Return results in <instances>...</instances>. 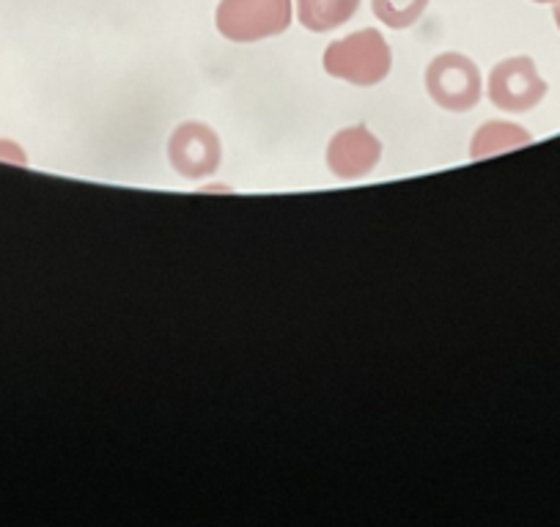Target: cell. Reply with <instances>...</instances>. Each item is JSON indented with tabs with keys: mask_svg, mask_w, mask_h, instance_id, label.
Listing matches in <instances>:
<instances>
[{
	"mask_svg": "<svg viewBox=\"0 0 560 527\" xmlns=\"http://www.w3.org/2000/svg\"><path fill=\"white\" fill-rule=\"evenodd\" d=\"M380 138L369 127H363V124H354V127L336 132L330 147H327V168L332 171V176H338L343 181L369 176L380 165Z\"/></svg>",
	"mask_w": 560,
	"mask_h": 527,
	"instance_id": "obj_6",
	"label": "cell"
},
{
	"mask_svg": "<svg viewBox=\"0 0 560 527\" xmlns=\"http://www.w3.org/2000/svg\"><path fill=\"white\" fill-rule=\"evenodd\" d=\"M322 67L330 78L369 89V85L382 83L390 74L393 52L380 31L363 28L349 34L347 39L332 42L325 50Z\"/></svg>",
	"mask_w": 560,
	"mask_h": 527,
	"instance_id": "obj_1",
	"label": "cell"
},
{
	"mask_svg": "<svg viewBox=\"0 0 560 527\" xmlns=\"http://www.w3.org/2000/svg\"><path fill=\"white\" fill-rule=\"evenodd\" d=\"M555 23H558V31H560V0L555 3Z\"/></svg>",
	"mask_w": 560,
	"mask_h": 527,
	"instance_id": "obj_11",
	"label": "cell"
},
{
	"mask_svg": "<svg viewBox=\"0 0 560 527\" xmlns=\"http://www.w3.org/2000/svg\"><path fill=\"white\" fill-rule=\"evenodd\" d=\"M427 91L443 110L467 113L481 102V72L462 52H443L429 63Z\"/></svg>",
	"mask_w": 560,
	"mask_h": 527,
	"instance_id": "obj_3",
	"label": "cell"
},
{
	"mask_svg": "<svg viewBox=\"0 0 560 527\" xmlns=\"http://www.w3.org/2000/svg\"><path fill=\"white\" fill-rule=\"evenodd\" d=\"M171 168L185 179H207L214 176L223 160L220 138L209 124L185 121L168 138Z\"/></svg>",
	"mask_w": 560,
	"mask_h": 527,
	"instance_id": "obj_4",
	"label": "cell"
},
{
	"mask_svg": "<svg viewBox=\"0 0 560 527\" xmlns=\"http://www.w3.org/2000/svg\"><path fill=\"white\" fill-rule=\"evenodd\" d=\"M533 3H558V0H533Z\"/></svg>",
	"mask_w": 560,
	"mask_h": 527,
	"instance_id": "obj_12",
	"label": "cell"
},
{
	"mask_svg": "<svg viewBox=\"0 0 560 527\" xmlns=\"http://www.w3.org/2000/svg\"><path fill=\"white\" fill-rule=\"evenodd\" d=\"M360 0H298V17L314 34L341 28L358 14Z\"/></svg>",
	"mask_w": 560,
	"mask_h": 527,
	"instance_id": "obj_7",
	"label": "cell"
},
{
	"mask_svg": "<svg viewBox=\"0 0 560 527\" xmlns=\"http://www.w3.org/2000/svg\"><path fill=\"white\" fill-rule=\"evenodd\" d=\"M533 138L525 127L511 121H487L481 129H478L476 136H472L470 143V157L472 160H483L492 157V154H503L511 152V149L527 147Z\"/></svg>",
	"mask_w": 560,
	"mask_h": 527,
	"instance_id": "obj_8",
	"label": "cell"
},
{
	"mask_svg": "<svg viewBox=\"0 0 560 527\" xmlns=\"http://www.w3.org/2000/svg\"><path fill=\"white\" fill-rule=\"evenodd\" d=\"M547 96V83L538 74L536 63L527 56L500 61L489 74V99L494 107L509 113L533 110Z\"/></svg>",
	"mask_w": 560,
	"mask_h": 527,
	"instance_id": "obj_5",
	"label": "cell"
},
{
	"mask_svg": "<svg viewBox=\"0 0 560 527\" xmlns=\"http://www.w3.org/2000/svg\"><path fill=\"white\" fill-rule=\"evenodd\" d=\"M371 9H374V17L385 23L387 28L404 31L412 28L423 17V12L429 9V0H374Z\"/></svg>",
	"mask_w": 560,
	"mask_h": 527,
	"instance_id": "obj_9",
	"label": "cell"
},
{
	"mask_svg": "<svg viewBox=\"0 0 560 527\" xmlns=\"http://www.w3.org/2000/svg\"><path fill=\"white\" fill-rule=\"evenodd\" d=\"M214 25L236 45L272 39L292 25V0H220Z\"/></svg>",
	"mask_w": 560,
	"mask_h": 527,
	"instance_id": "obj_2",
	"label": "cell"
},
{
	"mask_svg": "<svg viewBox=\"0 0 560 527\" xmlns=\"http://www.w3.org/2000/svg\"><path fill=\"white\" fill-rule=\"evenodd\" d=\"M0 160H12V163H20V165L28 163L23 149H20L18 143H9V141H0Z\"/></svg>",
	"mask_w": 560,
	"mask_h": 527,
	"instance_id": "obj_10",
	"label": "cell"
}]
</instances>
